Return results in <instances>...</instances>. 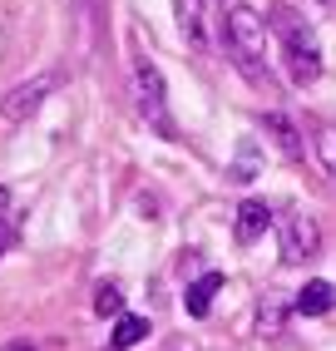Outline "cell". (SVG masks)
<instances>
[{
    "mask_svg": "<svg viewBox=\"0 0 336 351\" xmlns=\"http://www.w3.org/2000/svg\"><path fill=\"white\" fill-rule=\"evenodd\" d=\"M223 40L232 64L243 69L252 84H262L272 95V64H267V20H262L252 5H228L223 15Z\"/></svg>",
    "mask_w": 336,
    "mask_h": 351,
    "instance_id": "cell-1",
    "label": "cell"
},
{
    "mask_svg": "<svg viewBox=\"0 0 336 351\" xmlns=\"http://www.w3.org/2000/svg\"><path fill=\"white\" fill-rule=\"evenodd\" d=\"M267 25L282 45V60H287V75H292V84H317L322 80V45H317V30H311V20L292 5H272Z\"/></svg>",
    "mask_w": 336,
    "mask_h": 351,
    "instance_id": "cell-2",
    "label": "cell"
},
{
    "mask_svg": "<svg viewBox=\"0 0 336 351\" xmlns=\"http://www.w3.org/2000/svg\"><path fill=\"white\" fill-rule=\"evenodd\" d=\"M134 104H139L143 119H149V129H154V134L178 138V124H173V109H168L163 75H158V64H154L149 55H139V60H134Z\"/></svg>",
    "mask_w": 336,
    "mask_h": 351,
    "instance_id": "cell-3",
    "label": "cell"
},
{
    "mask_svg": "<svg viewBox=\"0 0 336 351\" xmlns=\"http://www.w3.org/2000/svg\"><path fill=\"white\" fill-rule=\"evenodd\" d=\"M322 252V223L311 213H287L282 218V263H307Z\"/></svg>",
    "mask_w": 336,
    "mask_h": 351,
    "instance_id": "cell-4",
    "label": "cell"
},
{
    "mask_svg": "<svg viewBox=\"0 0 336 351\" xmlns=\"http://www.w3.org/2000/svg\"><path fill=\"white\" fill-rule=\"evenodd\" d=\"M50 89H55L50 75H35V80H25V84H15L10 95L0 99V119H5V124H25L30 114L45 104V95H50Z\"/></svg>",
    "mask_w": 336,
    "mask_h": 351,
    "instance_id": "cell-5",
    "label": "cell"
},
{
    "mask_svg": "<svg viewBox=\"0 0 336 351\" xmlns=\"http://www.w3.org/2000/svg\"><path fill=\"white\" fill-rule=\"evenodd\" d=\"M267 228H272V208L262 198H248L243 208H237V218H232V238H237V247H252Z\"/></svg>",
    "mask_w": 336,
    "mask_h": 351,
    "instance_id": "cell-6",
    "label": "cell"
},
{
    "mask_svg": "<svg viewBox=\"0 0 336 351\" xmlns=\"http://www.w3.org/2000/svg\"><path fill=\"white\" fill-rule=\"evenodd\" d=\"M173 15H178V35L193 45V50H208V15H203V0H173Z\"/></svg>",
    "mask_w": 336,
    "mask_h": 351,
    "instance_id": "cell-7",
    "label": "cell"
},
{
    "mask_svg": "<svg viewBox=\"0 0 336 351\" xmlns=\"http://www.w3.org/2000/svg\"><path fill=\"white\" fill-rule=\"evenodd\" d=\"M292 307H297L302 317H326V312L336 307V287L322 282V277H311L307 287H297V302H292Z\"/></svg>",
    "mask_w": 336,
    "mask_h": 351,
    "instance_id": "cell-8",
    "label": "cell"
},
{
    "mask_svg": "<svg viewBox=\"0 0 336 351\" xmlns=\"http://www.w3.org/2000/svg\"><path fill=\"white\" fill-rule=\"evenodd\" d=\"M218 287H223V272H203L198 282H188V292H183V312H188V317H208Z\"/></svg>",
    "mask_w": 336,
    "mask_h": 351,
    "instance_id": "cell-9",
    "label": "cell"
},
{
    "mask_svg": "<svg viewBox=\"0 0 336 351\" xmlns=\"http://www.w3.org/2000/svg\"><path fill=\"white\" fill-rule=\"evenodd\" d=\"M311 149H317L322 173L336 183V124H317V129H311Z\"/></svg>",
    "mask_w": 336,
    "mask_h": 351,
    "instance_id": "cell-10",
    "label": "cell"
},
{
    "mask_svg": "<svg viewBox=\"0 0 336 351\" xmlns=\"http://www.w3.org/2000/svg\"><path fill=\"white\" fill-rule=\"evenodd\" d=\"M143 337H149V322H143V317H129V312H124V317L114 322V332H109V346H114V351H129V346H139Z\"/></svg>",
    "mask_w": 336,
    "mask_h": 351,
    "instance_id": "cell-11",
    "label": "cell"
},
{
    "mask_svg": "<svg viewBox=\"0 0 336 351\" xmlns=\"http://www.w3.org/2000/svg\"><path fill=\"white\" fill-rule=\"evenodd\" d=\"M267 134L282 144V154H302V138H297V129H292V119H287V114H267Z\"/></svg>",
    "mask_w": 336,
    "mask_h": 351,
    "instance_id": "cell-12",
    "label": "cell"
},
{
    "mask_svg": "<svg viewBox=\"0 0 336 351\" xmlns=\"http://www.w3.org/2000/svg\"><path fill=\"white\" fill-rule=\"evenodd\" d=\"M282 317H287V307H282L277 297H262V302H257V332H262V337H277V332H282Z\"/></svg>",
    "mask_w": 336,
    "mask_h": 351,
    "instance_id": "cell-13",
    "label": "cell"
},
{
    "mask_svg": "<svg viewBox=\"0 0 336 351\" xmlns=\"http://www.w3.org/2000/svg\"><path fill=\"white\" fill-rule=\"evenodd\" d=\"M94 312H99V317H124V292H119V282H99V287H94Z\"/></svg>",
    "mask_w": 336,
    "mask_h": 351,
    "instance_id": "cell-14",
    "label": "cell"
},
{
    "mask_svg": "<svg viewBox=\"0 0 336 351\" xmlns=\"http://www.w3.org/2000/svg\"><path fill=\"white\" fill-rule=\"evenodd\" d=\"M252 173H257V163H252V144H243V158H237V169H232V178H237V183H248Z\"/></svg>",
    "mask_w": 336,
    "mask_h": 351,
    "instance_id": "cell-15",
    "label": "cell"
},
{
    "mask_svg": "<svg viewBox=\"0 0 336 351\" xmlns=\"http://www.w3.org/2000/svg\"><path fill=\"white\" fill-rule=\"evenodd\" d=\"M10 243H15V228H10V218H0V257H5Z\"/></svg>",
    "mask_w": 336,
    "mask_h": 351,
    "instance_id": "cell-16",
    "label": "cell"
},
{
    "mask_svg": "<svg viewBox=\"0 0 336 351\" xmlns=\"http://www.w3.org/2000/svg\"><path fill=\"white\" fill-rule=\"evenodd\" d=\"M10 351H35V346H25V341H15V346H10Z\"/></svg>",
    "mask_w": 336,
    "mask_h": 351,
    "instance_id": "cell-17",
    "label": "cell"
},
{
    "mask_svg": "<svg viewBox=\"0 0 336 351\" xmlns=\"http://www.w3.org/2000/svg\"><path fill=\"white\" fill-rule=\"evenodd\" d=\"M322 5H336V0H322Z\"/></svg>",
    "mask_w": 336,
    "mask_h": 351,
    "instance_id": "cell-18",
    "label": "cell"
}]
</instances>
